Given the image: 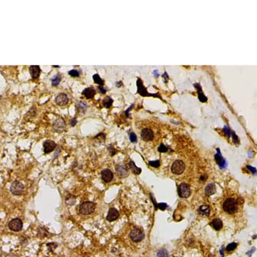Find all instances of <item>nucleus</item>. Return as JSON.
<instances>
[{
	"mask_svg": "<svg viewBox=\"0 0 257 257\" xmlns=\"http://www.w3.org/2000/svg\"><path fill=\"white\" fill-rule=\"evenodd\" d=\"M144 237H145V235H144L143 231L138 228H135V229L132 230L130 233L131 239L136 242H141L144 238Z\"/></svg>",
	"mask_w": 257,
	"mask_h": 257,
	"instance_id": "4",
	"label": "nucleus"
},
{
	"mask_svg": "<svg viewBox=\"0 0 257 257\" xmlns=\"http://www.w3.org/2000/svg\"><path fill=\"white\" fill-rule=\"evenodd\" d=\"M24 185L18 181H14L10 187L11 192H12V194L15 195H20L22 194L24 192Z\"/></svg>",
	"mask_w": 257,
	"mask_h": 257,
	"instance_id": "8",
	"label": "nucleus"
},
{
	"mask_svg": "<svg viewBox=\"0 0 257 257\" xmlns=\"http://www.w3.org/2000/svg\"><path fill=\"white\" fill-rule=\"evenodd\" d=\"M55 103L58 106H65L69 102V98L67 94L65 93H60L58 94L56 98H55Z\"/></svg>",
	"mask_w": 257,
	"mask_h": 257,
	"instance_id": "11",
	"label": "nucleus"
},
{
	"mask_svg": "<svg viewBox=\"0 0 257 257\" xmlns=\"http://www.w3.org/2000/svg\"><path fill=\"white\" fill-rule=\"evenodd\" d=\"M215 158H216L217 164H218L220 167H223L225 165V161L224 160V159L222 158V156H221V154H220V152H219V149H218V154H216Z\"/></svg>",
	"mask_w": 257,
	"mask_h": 257,
	"instance_id": "21",
	"label": "nucleus"
},
{
	"mask_svg": "<svg viewBox=\"0 0 257 257\" xmlns=\"http://www.w3.org/2000/svg\"><path fill=\"white\" fill-rule=\"evenodd\" d=\"M29 72L33 79H37L40 76L41 70L39 65H31L29 67Z\"/></svg>",
	"mask_w": 257,
	"mask_h": 257,
	"instance_id": "14",
	"label": "nucleus"
},
{
	"mask_svg": "<svg viewBox=\"0 0 257 257\" xmlns=\"http://www.w3.org/2000/svg\"><path fill=\"white\" fill-rule=\"evenodd\" d=\"M110 154H111V156H114V155L117 153L116 150H115L114 148H112V147L110 148Z\"/></svg>",
	"mask_w": 257,
	"mask_h": 257,
	"instance_id": "43",
	"label": "nucleus"
},
{
	"mask_svg": "<svg viewBox=\"0 0 257 257\" xmlns=\"http://www.w3.org/2000/svg\"><path fill=\"white\" fill-rule=\"evenodd\" d=\"M232 133H231L232 135V138H233V141L235 143H238V138L237 136H236V134L234 133V132L232 131Z\"/></svg>",
	"mask_w": 257,
	"mask_h": 257,
	"instance_id": "38",
	"label": "nucleus"
},
{
	"mask_svg": "<svg viewBox=\"0 0 257 257\" xmlns=\"http://www.w3.org/2000/svg\"><path fill=\"white\" fill-rule=\"evenodd\" d=\"M141 138H142L144 141H151L154 139V132L152 131V130L150 129V128H143V129L141 131Z\"/></svg>",
	"mask_w": 257,
	"mask_h": 257,
	"instance_id": "12",
	"label": "nucleus"
},
{
	"mask_svg": "<svg viewBox=\"0 0 257 257\" xmlns=\"http://www.w3.org/2000/svg\"><path fill=\"white\" fill-rule=\"evenodd\" d=\"M122 85H123V82H122L121 81H117V82H116V86H117V87L120 88L121 86H122Z\"/></svg>",
	"mask_w": 257,
	"mask_h": 257,
	"instance_id": "44",
	"label": "nucleus"
},
{
	"mask_svg": "<svg viewBox=\"0 0 257 257\" xmlns=\"http://www.w3.org/2000/svg\"><path fill=\"white\" fill-rule=\"evenodd\" d=\"M77 119H76V117H75V118L72 119V120H71L70 123V125H71V126H72V127H74V126L77 124Z\"/></svg>",
	"mask_w": 257,
	"mask_h": 257,
	"instance_id": "40",
	"label": "nucleus"
},
{
	"mask_svg": "<svg viewBox=\"0 0 257 257\" xmlns=\"http://www.w3.org/2000/svg\"><path fill=\"white\" fill-rule=\"evenodd\" d=\"M158 151L159 152H162V153H164V152H166L167 151H168V148L166 147V146L164 145V144H162V143L158 147Z\"/></svg>",
	"mask_w": 257,
	"mask_h": 257,
	"instance_id": "35",
	"label": "nucleus"
},
{
	"mask_svg": "<svg viewBox=\"0 0 257 257\" xmlns=\"http://www.w3.org/2000/svg\"><path fill=\"white\" fill-rule=\"evenodd\" d=\"M216 187L215 184L210 183L208 184L205 188V194L207 196H211L212 195L216 193Z\"/></svg>",
	"mask_w": 257,
	"mask_h": 257,
	"instance_id": "19",
	"label": "nucleus"
},
{
	"mask_svg": "<svg viewBox=\"0 0 257 257\" xmlns=\"http://www.w3.org/2000/svg\"><path fill=\"white\" fill-rule=\"evenodd\" d=\"M194 86L197 90V93H198V97L199 100H200L201 103H206V102L207 101V98L205 96V94H203L200 84H195Z\"/></svg>",
	"mask_w": 257,
	"mask_h": 257,
	"instance_id": "17",
	"label": "nucleus"
},
{
	"mask_svg": "<svg viewBox=\"0 0 257 257\" xmlns=\"http://www.w3.org/2000/svg\"><path fill=\"white\" fill-rule=\"evenodd\" d=\"M82 94L87 99H92L96 94V90L93 88H87L83 91Z\"/></svg>",
	"mask_w": 257,
	"mask_h": 257,
	"instance_id": "18",
	"label": "nucleus"
},
{
	"mask_svg": "<svg viewBox=\"0 0 257 257\" xmlns=\"http://www.w3.org/2000/svg\"><path fill=\"white\" fill-rule=\"evenodd\" d=\"M76 106L79 112H84L87 108V104L83 101H79L76 103Z\"/></svg>",
	"mask_w": 257,
	"mask_h": 257,
	"instance_id": "24",
	"label": "nucleus"
},
{
	"mask_svg": "<svg viewBox=\"0 0 257 257\" xmlns=\"http://www.w3.org/2000/svg\"><path fill=\"white\" fill-rule=\"evenodd\" d=\"M157 207H158L159 209H160L161 210L164 211V210H165L166 209L167 205L164 203H159V204H158V206H157Z\"/></svg>",
	"mask_w": 257,
	"mask_h": 257,
	"instance_id": "36",
	"label": "nucleus"
},
{
	"mask_svg": "<svg viewBox=\"0 0 257 257\" xmlns=\"http://www.w3.org/2000/svg\"><path fill=\"white\" fill-rule=\"evenodd\" d=\"M223 208L228 213L234 214L238 211V205L234 199L228 198L223 203Z\"/></svg>",
	"mask_w": 257,
	"mask_h": 257,
	"instance_id": "1",
	"label": "nucleus"
},
{
	"mask_svg": "<svg viewBox=\"0 0 257 257\" xmlns=\"http://www.w3.org/2000/svg\"><path fill=\"white\" fill-rule=\"evenodd\" d=\"M92 78H93V79H94V83H96V84H98L99 86H103V85H104V81H103V79H101V77L99 76V75H98V74H94V76H92Z\"/></svg>",
	"mask_w": 257,
	"mask_h": 257,
	"instance_id": "27",
	"label": "nucleus"
},
{
	"mask_svg": "<svg viewBox=\"0 0 257 257\" xmlns=\"http://www.w3.org/2000/svg\"><path fill=\"white\" fill-rule=\"evenodd\" d=\"M98 90H99L100 92L102 93V94H105V93L107 92V90H106L105 88H104L103 86H98Z\"/></svg>",
	"mask_w": 257,
	"mask_h": 257,
	"instance_id": "37",
	"label": "nucleus"
},
{
	"mask_svg": "<svg viewBox=\"0 0 257 257\" xmlns=\"http://www.w3.org/2000/svg\"><path fill=\"white\" fill-rule=\"evenodd\" d=\"M68 74L70 76L74 77H77L79 76V71H77V70H72L68 72Z\"/></svg>",
	"mask_w": 257,
	"mask_h": 257,
	"instance_id": "32",
	"label": "nucleus"
},
{
	"mask_svg": "<svg viewBox=\"0 0 257 257\" xmlns=\"http://www.w3.org/2000/svg\"><path fill=\"white\" fill-rule=\"evenodd\" d=\"M247 168L251 170V172H252V173H254V174L256 173V169L254 168H252L251 166H247Z\"/></svg>",
	"mask_w": 257,
	"mask_h": 257,
	"instance_id": "42",
	"label": "nucleus"
},
{
	"mask_svg": "<svg viewBox=\"0 0 257 257\" xmlns=\"http://www.w3.org/2000/svg\"><path fill=\"white\" fill-rule=\"evenodd\" d=\"M137 93L140 94L142 96H154L158 97V98H161L158 94H150L148 93L147 90L143 86V84L141 81V79H138L137 81Z\"/></svg>",
	"mask_w": 257,
	"mask_h": 257,
	"instance_id": "3",
	"label": "nucleus"
},
{
	"mask_svg": "<svg viewBox=\"0 0 257 257\" xmlns=\"http://www.w3.org/2000/svg\"><path fill=\"white\" fill-rule=\"evenodd\" d=\"M116 172L117 174L119 176L121 177V178H124V177L127 176L128 175V170L127 168L125 165L123 164H119L117 165L116 166Z\"/></svg>",
	"mask_w": 257,
	"mask_h": 257,
	"instance_id": "16",
	"label": "nucleus"
},
{
	"mask_svg": "<svg viewBox=\"0 0 257 257\" xmlns=\"http://www.w3.org/2000/svg\"><path fill=\"white\" fill-rule=\"evenodd\" d=\"M23 223L21 219L15 218L9 223V228L14 232H20L22 229Z\"/></svg>",
	"mask_w": 257,
	"mask_h": 257,
	"instance_id": "9",
	"label": "nucleus"
},
{
	"mask_svg": "<svg viewBox=\"0 0 257 257\" xmlns=\"http://www.w3.org/2000/svg\"><path fill=\"white\" fill-rule=\"evenodd\" d=\"M101 176L103 180L106 183H110L113 179V173L109 169H105L101 172Z\"/></svg>",
	"mask_w": 257,
	"mask_h": 257,
	"instance_id": "13",
	"label": "nucleus"
},
{
	"mask_svg": "<svg viewBox=\"0 0 257 257\" xmlns=\"http://www.w3.org/2000/svg\"><path fill=\"white\" fill-rule=\"evenodd\" d=\"M178 195L181 198H187L190 195V189L189 186L187 184L182 183L178 187Z\"/></svg>",
	"mask_w": 257,
	"mask_h": 257,
	"instance_id": "7",
	"label": "nucleus"
},
{
	"mask_svg": "<svg viewBox=\"0 0 257 257\" xmlns=\"http://www.w3.org/2000/svg\"><path fill=\"white\" fill-rule=\"evenodd\" d=\"M162 77H164V81H165V82H166V81H168V76L167 73L165 72L164 74L162 75Z\"/></svg>",
	"mask_w": 257,
	"mask_h": 257,
	"instance_id": "41",
	"label": "nucleus"
},
{
	"mask_svg": "<svg viewBox=\"0 0 257 257\" xmlns=\"http://www.w3.org/2000/svg\"><path fill=\"white\" fill-rule=\"evenodd\" d=\"M95 209H96L95 203L91 201H86L81 203L79 206V213L84 216H87L94 212Z\"/></svg>",
	"mask_w": 257,
	"mask_h": 257,
	"instance_id": "2",
	"label": "nucleus"
},
{
	"mask_svg": "<svg viewBox=\"0 0 257 257\" xmlns=\"http://www.w3.org/2000/svg\"><path fill=\"white\" fill-rule=\"evenodd\" d=\"M198 211L199 212V213H200L201 215H202V216H208L209 215V213H210V207L209 205H202L199 208Z\"/></svg>",
	"mask_w": 257,
	"mask_h": 257,
	"instance_id": "22",
	"label": "nucleus"
},
{
	"mask_svg": "<svg viewBox=\"0 0 257 257\" xmlns=\"http://www.w3.org/2000/svg\"><path fill=\"white\" fill-rule=\"evenodd\" d=\"M185 165L183 161L176 160L172 164L171 170L175 174H180L185 171Z\"/></svg>",
	"mask_w": 257,
	"mask_h": 257,
	"instance_id": "6",
	"label": "nucleus"
},
{
	"mask_svg": "<svg viewBox=\"0 0 257 257\" xmlns=\"http://www.w3.org/2000/svg\"><path fill=\"white\" fill-rule=\"evenodd\" d=\"M128 168H130L131 170L133 172V173H134L135 174H139L141 172V169L139 168H137L136 166V165L135 164V163L133 161H131L129 163H128Z\"/></svg>",
	"mask_w": 257,
	"mask_h": 257,
	"instance_id": "23",
	"label": "nucleus"
},
{
	"mask_svg": "<svg viewBox=\"0 0 257 257\" xmlns=\"http://www.w3.org/2000/svg\"><path fill=\"white\" fill-rule=\"evenodd\" d=\"M129 139H130V141H131L132 143L137 142V136H136V135L134 133H129Z\"/></svg>",
	"mask_w": 257,
	"mask_h": 257,
	"instance_id": "34",
	"label": "nucleus"
},
{
	"mask_svg": "<svg viewBox=\"0 0 257 257\" xmlns=\"http://www.w3.org/2000/svg\"><path fill=\"white\" fill-rule=\"evenodd\" d=\"M66 124L63 119H58L54 121L53 124V129L57 133H61L65 129Z\"/></svg>",
	"mask_w": 257,
	"mask_h": 257,
	"instance_id": "5",
	"label": "nucleus"
},
{
	"mask_svg": "<svg viewBox=\"0 0 257 257\" xmlns=\"http://www.w3.org/2000/svg\"><path fill=\"white\" fill-rule=\"evenodd\" d=\"M52 86H57L60 84L61 81V76L60 74H57L52 79Z\"/></svg>",
	"mask_w": 257,
	"mask_h": 257,
	"instance_id": "28",
	"label": "nucleus"
},
{
	"mask_svg": "<svg viewBox=\"0 0 257 257\" xmlns=\"http://www.w3.org/2000/svg\"><path fill=\"white\" fill-rule=\"evenodd\" d=\"M119 213L115 208H110L108 211L106 219L109 221H113L119 218Z\"/></svg>",
	"mask_w": 257,
	"mask_h": 257,
	"instance_id": "15",
	"label": "nucleus"
},
{
	"mask_svg": "<svg viewBox=\"0 0 257 257\" xmlns=\"http://www.w3.org/2000/svg\"><path fill=\"white\" fill-rule=\"evenodd\" d=\"M94 139L95 141H96L97 142H104L105 140V135L103 133H99L98 136H96V137H94Z\"/></svg>",
	"mask_w": 257,
	"mask_h": 257,
	"instance_id": "29",
	"label": "nucleus"
},
{
	"mask_svg": "<svg viewBox=\"0 0 257 257\" xmlns=\"http://www.w3.org/2000/svg\"><path fill=\"white\" fill-rule=\"evenodd\" d=\"M211 224L212 226L213 227L214 229L216 230H217V231H219V230H220L221 228H222V227H223L222 221H221V219H218V218L214 219L212 221V222L211 223Z\"/></svg>",
	"mask_w": 257,
	"mask_h": 257,
	"instance_id": "20",
	"label": "nucleus"
},
{
	"mask_svg": "<svg viewBox=\"0 0 257 257\" xmlns=\"http://www.w3.org/2000/svg\"><path fill=\"white\" fill-rule=\"evenodd\" d=\"M223 131H224V132L225 133V135H226V136H228V137H230V129H229V128H228V127H226V126H225L224 127V128H223Z\"/></svg>",
	"mask_w": 257,
	"mask_h": 257,
	"instance_id": "39",
	"label": "nucleus"
},
{
	"mask_svg": "<svg viewBox=\"0 0 257 257\" xmlns=\"http://www.w3.org/2000/svg\"><path fill=\"white\" fill-rule=\"evenodd\" d=\"M236 246H237V244L236 243H235V242L231 243V244H228L227 246L226 250H227V251H228V252L233 251L234 250L236 249Z\"/></svg>",
	"mask_w": 257,
	"mask_h": 257,
	"instance_id": "31",
	"label": "nucleus"
},
{
	"mask_svg": "<svg viewBox=\"0 0 257 257\" xmlns=\"http://www.w3.org/2000/svg\"><path fill=\"white\" fill-rule=\"evenodd\" d=\"M149 165L151 166H152V167H154V168H158L159 166H160V163H159V160L152 161V162H149Z\"/></svg>",
	"mask_w": 257,
	"mask_h": 257,
	"instance_id": "33",
	"label": "nucleus"
},
{
	"mask_svg": "<svg viewBox=\"0 0 257 257\" xmlns=\"http://www.w3.org/2000/svg\"><path fill=\"white\" fill-rule=\"evenodd\" d=\"M56 147L57 144L50 139H47L43 143V150L45 154H49V153L54 151Z\"/></svg>",
	"mask_w": 257,
	"mask_h": 257,
	"instance_id": "10",
	"label": "nucleus"
},
{
	"mask_svg": "<svg viewBox=\"0 0 257 257\" xmlns=\"http://www.w3.org/2000/svg\"><path fill=\"white\" fill-rule=\"evenodd\" d=\"M76 197L72 195H69L67 196V197H66V199H65L66 203H67V205H74L75 202H76Z\"/></svg>",
	"mask_w": 257,
	"mask_h": 257,
	"instance_id": "26",
	"label": "nucleus"
},
{
	"mask_svg": "<svg viewBox=\"0 0 257 257\" xmlns=\"http://www.w3.org/2000/svg\"><path fill=\"white\" fill-rule=\"evenodd\" d=\"M112 103H113V100L108 96L106 97L103 101V106L106 108H109L112 105Z\"/></svg>",
	"mask_w": 257,
	"mask_h": 257,
	"instance_id": "25",
	"label": "nucleus"
},
{
	"mask_svg": "<svg viewBox=\"0 0 257 257\" xmlns=\"http://www.w3.org/2000/svg\"><path fill=\"white\" fill-rule=\"evenodd\" d=\"M158 257H168V251L165 249H162L158 252V254H157Z\"/></svg>",
	"mask_w": 257,
	"mask_h": 257,
	"instance_id": "30",
	"label": "nucleus"
}]
</instances>
